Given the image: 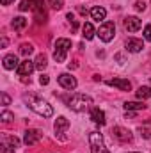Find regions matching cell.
<instances>
[{
    "label": "cell",
    "instance_id": "6da1fadb",
    "mask_svg": "<svg viewBox=\"0 0 151 153\" xmlns=\"http://www.w3.org/2000/svg\"><path fill=\"white\" fill-rule=\"evenodd\" d=\"M23 100L29 103V107H30L36 114L43 116V117H52V116H53L52 105H50L48 102H44L43 98H38V96H34V94H25Z\"/></svg>",
    "mask_w": 151,
    "mask_h": 153
},
{
    "label": "cell",
    "instance_id": "7a4b0ae2",
    "mask_svg": "<svg viewBox=\"0 0 151 153\" xmlns=\"http://www.w3.org/2000/svg\"><path fill=\"white\" fill-rule=\"evenodd\" d=\"M91 105H93V98L87 96V94H82V93H76L68 100V107L71 111H75V112H84Z\"/></svg>",
    "mask_w": 151,
    "mask_h": 153
},
{
    "label": "cell",
    "instance_id": "3957f363",
    "mask_svg": "<svg viewBox=\"0 0 151 153\" xmlns=\"http://www.w3.org/2000/svg\"><path fill=\"white\" fill-rule=\"evenodd\" d=\"M71 48V41L66 38H61L55 41V50H53V59L57 62H64L66 61V53Z\"/></svg>",
    "mask_w": 151,
    "mask_h": 153
},
{
    "label": "cell",
    "instance_id": "277c9868",
    "mask_svg": "<svg viewBox=\"0 0 151 153\" xmlns=\"http://www.w3.org/2000/svg\"><path fill=\"white\" fill-rule=\"evenodd\" d=\"M89 144H91V153H110L105 148V143H103V137L100 132L89 134Z\"/></svg>",
    "mask_w": 151,
    "mask_h": 153
},
{
    "label": "cell",
    "instance_id": "5b68a950",
    "mask_svg": "<svg viewBox=\"0 0 151 153\" xmlns=\"http://www.w3.org/2000/svg\"><path fill=\"white\" fill-rule=\"evenodd\" d=\"M101 41H105V43H109V41H112L114 39V34H115V23L114 22H105L100 29H98V32H96Z\"/></svg>",
    "mask_w": 151,
    "mask_h": 153
},
{
    "label": "cell",
    "instance_id": "8992f818",
    "mask_svg": "<svg viewBox=\"0 0 151 153\" xmlns=\"http://www.w3.org/2000/svg\"><path fill=\"white\" fill-rule=\"evenodd\" d=\"M20 146V139L16 137V135H9V137H5L4 141H2V144H0V152L2 153H14V150Z\"/></svg>",
    "mask_w": 151,
    "mask_h": 153
},
{
    "label": "cell",
    "instance_id": "52a82bcc",
    "mask_svg": "<svg viewBox=\"0 0 151 153\" xmlns=\"http://www.w3.org/2000/svg\"><path fill=\"white\" fill-rule=\"evenodd\" d=\"M57 82L61 84V87H64V89H68V91H71V89L76 87V78L71 76L70 73H61V75L57 76Z\"/></svg>",
    "mask_w": 151,
    "mask_h": 153
},
{
    "label": "cell",
    "instance_id": "ba28073f",
    "mask_svg": "<svg viewBox=\"0 0 151 153\" xmlns=\"http://www.w3.org/2000/svg\"><path fill=\"white\" fill-rule=\"evenodd\" d=\"M112 137H115L121 143H130L132 141V132L123 128V126H114L112 128Z\"/></svg>",
    "mask_w": 151,
    "mask_h": 153
},
{
    "label": "cell",
    "instance_id": "9c48e42d",
    "mask_svg": "<svg viewBox=\"0 0 151 153\" xmlns=\"http://www.w3.org/2000/svg\"><path fill=\"white\" fill-rule=\"evenodd\" d=\"M43 137V134L39 132V130H34V128H30V130H27L25 132V135H23V143L27 144V146H34V144H38L39 139Z\"/></svg>",
    "mask_w": 151,
    "mask_h": 153
},
{
    "label": "cell",
    "instance_id": "30bf717a",
    "mask_svg": "<svg viewBox=\"0 0 151 153\" xmlns=\"http://www.w3.org/2000/svg\"><path fill=\"white\" fill-rule=\"evenodd\" d=\"M34 68H36V64L30 61V59H25L23 62H20V66L16 68V73L20 76H29L32 71H34Z\"/></svg>",
    "mask_w": 151,
    "mask_h": 153
},
{
    "label": "cell",
    "instance_id": "8fae6325",
    "mask_svg": "<svg viewBox=\"0 0 151 153\" xmlns=\"http://www.w3.org/2000/svg\"><path fill=\"white\" fill-rule=\"evenodd\" d=\"M107 85L117 87V89H121V91H130V89H132V84H130V80H126V78H110V80H107Z\"/></svg>",
    "mask_w": 151,
    "mask_h": 153
},
{
    "label": "cell",
    "instance_id": "7c38bea8",
    "mask_svg": "<svg viewBox=\"0 0 151 153\" xmlns=\"http://www.w3.org/2000/svg\"><path fill=\"white\" fill-rule=\"evenodd\" d=\"M141 27H142V22H141L137 16H128V18H124V29H126V30L137 32Z\"/></svg>",
    "mask_w": 151,
    "mask_h": 153
},
{
    "label": "cell",
    "instance_id": "4fadbf2b",
    "mask_svg": "<svg viewBox=\"0 0 151 153\" xmlns=\"http://www.w3.org/2000/svg\"><path fill=\"white\" fill-rule=\"evenodd\" d=\"M144 48V43H142V39H135V38H130L126 39V50L128 52H141Z\"/></svg>",
    "mask_w": 151,
    "mask_h": 153
},
{
    "label": "cell",
    "instance_id": "5bb4252c",
    "mask_svg": "<svg viewBox=\"0 0 151 153\" xmlns=\"http://www.w3.org/2000/svg\"><path fill=\"white\" fill-rule=\"evenodd\" d=\"M68 128H70V121H68L64 116L57 117V121H55V134H59V135H64Z\"/></svg>",
    "mask_w": 151,
    "mask_h": 153
},
{
    "label": "cell",
    "instance_id": "9a60e30c",
    "mask_svg": "<svg viewBox=\"0 0 151 153\" xmlns=\"http://www.w3.org/2000/svg\"><path fill=\"white\" fill-rule=\"evenodd\" d=\"M18 66H20V62H18V57L14 53H9V55L4 57V68L5 70H14Z\"/></svg>",
    "mask_w": 151,
    "mask_h": 153
},
{
    "label": "cell",
    "instance_id": "2e32d148",
    "mask_svg": "<svg viewBox=\"0 0 151 153\" xmlns=\"http://www.w3.org/2000/svg\"><path fill=\"white\" fill-rule=\"evenodd\" d=\"M91 119H93L96 125H105V112H103L101 109L94 107V109L91 111Z\"/></svg>",
    "mask_w": 151,
    "mask_h": 153
},
{
    "label": "cell",
    "instance_id": "e0dca14e",
    "mask_svg": "<svg viewBox=\"0 0 151 153\" xmlns=\"http://www.w3.org/2000/svg\"><path fill=\"white\" fill-rule=\"evenodd\" d=\"M91 16H93V20H96V22H103V20H105V16H107V11H105L103 7L96 5V7H93V9H91Z\"/></svg>",
    "mask_w": 151,
    "mask_h": 153
},
{
    "label": "cell",
    "instance_id": "ac0fdd59",
    "mask_svg": "<svg viewBox=\"0 0 151 153\" xmlns=\"http://www.w3.org/2000/svg\"><path fill=\"white\" fill-rule=\"evenodd\" d=\"M82 32H84L82 36L87 39V41H89V39H93V38H94V34H96V30H94L93 23H89V22H87V23H84V27H82Z\"/></svg>",
    "mask_w": 151,
    "mask_h": 153
},
{
    "label": "cell",
    "instance_id": "d6986e66",
    "mask_svg": "<svg viewBox=\"0 0 151 153\" xmlns=\"http://www.w3.org/2000/svg\"><path fill=\"white\" fill-rule=\"evenodd\" d=\"M11 25H13V29H14V30H21V29H25V27H27V20H25L23 16H16V18L13 20V23H11Z\"/></svg>",
    "mask_w": 151,
    "mask_h": 153
},
{
    "label": "cell",
    "instance_id": "ffe728a7",
    "mask_svg": "<svg viewBox=\"0 0 151 153\" xmlns=\"http://www.w3.org/2000/svg\"><path fill=\"white\" fill-rule=\"evenodd\" d=\"M146 105L144 103H141V102H126L124 103V109L126 111H142Z\"/></svg>",
    "mask_w": 151,
    "mask_h": 153
},
{
    "label": "cell",
    "instance_id": "44dd1931",
    "mask_svg": "<svg viewBox=\"0 0 151 153\" xmlns=\"http://www.w3.org/2000/svg\"><path fill=\"white\" fill-rule=\"evenodd\" d=\"M34 64H36L38 70L43 71V70L46 68V64H48V62H46V55H44V53H39L38 57H36V61H34Z\"/></svg>",
    "mask_w": 151,
    "mask_h": 153
},
{
    "label": "cell",
    "instance_id": "7402d4cb",
    "mask_svg": "<svg viewBox=\"0 0 151 153\" xmlns=\"http://www.w3.org/2000/svg\"><path fill=\"white\" fill-rule=\"evenodd\" d=\"M137 98H141V100H146V98H151V87H139L137 89Z\"/></svg>",
    "mask_w": 151,
    "mask_h": 153
},
{
    "label": "cell",
    "instance_id": "603a6c76",
    "mask_svg": "<svg viewBox=\"0 0 151 153\" xmlns=\"http://www.w3.org/2000/svg\"><path fill=\"white\" fill-rule=\"evenodd\" d=\"M20 52H21V55H25V57H29L32 52H34V46L30 45V43H23L21 46H20Z\"/></svg>",
    "mask_w": 151,
    "mask_h": 153
},
{
    "label": "cell",
    "instance_id": "cb8c5ba5",
    "mask_svg": "<svg viewBox=\"0 0 151 153\" xmlns=\"http://www.w3.org/2000/svg\"><path fill=\"white\" fill-rule=\"evenodd\" d=\"M48 4H50V7L55 9V11H59V9L64 7V0H48Z\"/></svg>",
    "mask_w": 151,
    "mask_h": 153
},
{
    "label": "cell",
    "instance_id": "d4e9b609",
    "mask_svg": "<svg viewBox=\"0 0 151 153\" xmlns=\"http://www.w3.org/2000/svg\"><path fill=\"white\" fill-rule=\"evenodd\" d=\"M139 132H141V135H142V137H146V139H150V137H151V128L148 126V125H142V126L139 128Z\"/></svg>",
    "mask_w": 151,
    "mask_h": 153
},
{
    "label": "cell",
    "instance_id": "484cf974",
    "mask_svg": "<svg viewBox=\"0 0 151 153\" xmlns=\"http://www.w3.org/2000/svg\"><path fill=\"white\" fill-rule=\"evenodd\" d=\"M18 7H20V11H29V9H32V2L30 0H21Z\"/></svg>",
    "mask_w": 151,
    "mask_h": 153
},
{
    "label": "cell",
    "instance_id": "4316f807",
    "mask_svg": "<svg viewBox=\"0 0 151 153\" xmlns=\"http://www.w3.org/2000/svg\"><path fill=\"white\" fill-rule=\"evenodd\" d=\"M13 117H14V116L11 114L9 111H4V112H2V116H0V119H2L4 123H11V121H13Z\"/></svg>",
    "mask_w": 151,
    "mask_h": 153
},
{
    "label": "cell",
    "instance_id": "83f0119b",
    "mask_svg": "<svg viewBox=\"0 0 151 153\" xmlns=\"http://www.w3.org/2000/svg\"><path fill=\"white\" fill-rule=\"evenodd\" d=\"M144 39H146V41H150V43H151V23H150V25H146V27H144Z\"/></svg>",
    "mask_w": 151,
    "mask_h": 153
},
{
    "label": "cell",
    "instance_id": "f1b7e54d",
    "mask_svg": "<svg viewBox=\"0 0 151 153\" xmlns=\"http://www.w3.org/2000/svg\"><path fill=\"white\" fill-rule=\"evenodd\" d=\"M135 9H137V11H144V9H146V4L139 0V2H135Z\"/></svg>",
    "mask_w": 151,
    "mask_h": 153
},
{
    "label": "cell",
    "instance_id": "f546056e",
    "mask_svg": "<svg viewBox=\"0 0 151 153\" xmlns=\"http://www.w3.org/2000/svg\"><path fill=\"white\" fill-rule=\"evenodd\" d=\"M48 82H50V78H48L46 75H41V76H39V84H41V85H46Z\"/></svg>",
    "mask_w": 151,
    "mask_h": 153
},
{
    "label": "cell",
    "instance_id": "4dcf8cb0",
    "mask_svg": "<svg viewBox=\"0 0 151 153\" xmlns=\"http://www.w3.org/2000/svg\"><path fill=\"white\" fill-rule=\"evenodd\" d=\"M2 103H4V105H9V103H11V98H9L5 93H2Z\"/></svg>",
    "mask_w": 151,
    "mask_h": 153
},
{
    "label": "cell",
    "instance_id": "1f68e13d",
    "mask_svg": "<svg viewBox=\"0 0 151 153\" xmlns=\"http://www.w3.org/2000/svg\"><path fill=\"white\" fill-rule=\"evenodd\" d=\"M13 2H14V0H0L2 5H9V4H13Z\"/></svg>",
    "mask_w": 151,
    "mask_h": 153
},
{
    "label": "cell",
    "instance_id": "d6a6232c",
    "mask_svg": "<svg viewBox=\"0 0 151 153\" xmlns=\"http://www.w3.org/2000/svg\"><path fill=\"white\" fill-rule=\"evenodd\" d=\"M78 13H80V14H87V9H84V7H78Z\"/></svg>",
    "mask_w": 151,
    "mask_h": 153
},
{
    "label": "cell",
    "instance_id": "836d02e7",
    "mask_svg": "<svg viewBox=\"0 0 151 153\" xmlns=\"http://www.w3.org/2000/svg\"><path fill=\"white\" fill-rule=\"evenodd\" d=\"M133 153H137V152H133Z\"/></svg>",
    "mask_w": 151,
    "mask_h": 153
}]
</instances>
